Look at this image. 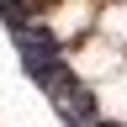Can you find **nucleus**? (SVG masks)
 <instances>
[{
  "instance_id": "nucleus-1",
  "label": "nucleus",
  "mask_w": 127,
  "mask_h": 127,
  "mask_svg": "<svg viewBox=\"0 0 127 127\" xmlns=\"http://www.w3.org/2000/svg\"><path fill=\"white\" fill-rule=\"evenodd\" d=\"M16 48H21V64H27V79L32 85H42V90H53L64 74H69V64H64V48L58 37L48 27H21V32H11Z\"/></svg>"
},
{
  "instance_id": "nucleus-2",
  "label": "nucleus",
  "mask_w": 127,
  "mask_h": 127,
  "mask_svg": "<svg viewBox=\"0 0 127 127\" xmlns=\"http://www.w3.org/2000/svg\"><path fill=\"white\" fill-rule=\"evenodd\" d=\"M48 95H53V106L64 111V117H69V127L101 122V111H95V90H90V85H85L79 74H64V79H58V85L48 90Z\"/></svg>"
},
{
  "instance_id": "nucleus-3",
  "label": "nucleus",
  "mask_w": 127,
  "mask_h": 127,
  "mask_svg": "<svg viewBox=\"0 0 127 127\" xmlns=\"http://www.w3.org/2000/svg\"><path fill=\"white\" fill-rule=\"evenodd\" d=\"M21 5H27V0H21Z\"/></svg>"
}]
</instances>
